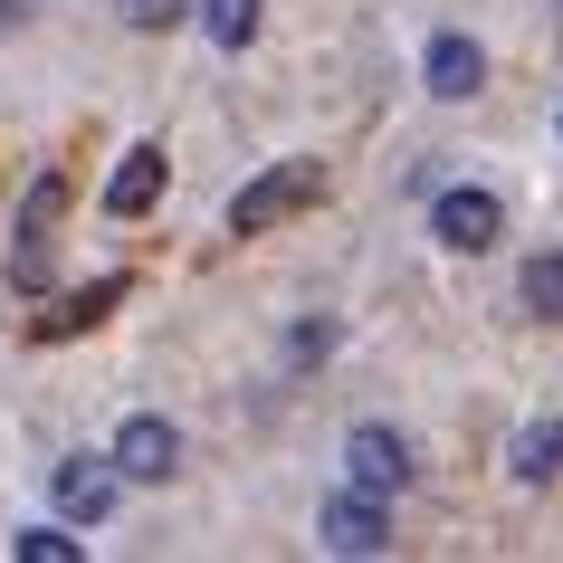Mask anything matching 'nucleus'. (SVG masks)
<instances>
[{
	"instance_id": "nucleus-1",
	"label": "nucleus",
	"mask_w": 563,
	"mask_h": 563,
	"mask_svg": "<svg viewBox=\"0 0 563 563\" xmlns=\"http://www.w3.org/2000/svg\"><path fill=\"white\" fill-rule=\"evenodd\" d=\"M58 210H67V181L38 173L30 191H20V230H10V287L20 297H38L48 287V258H58Z\"/></svg>"
},
{
	"instance_id": "nucleus-2",
	"label": "nucleus",
	"mask_w": 563,
	"mask_h": 563,
	"mask_svg": "<svg viewBox=\"0 0 563 563\" xmlns=\"http://www.w3.org/2000/svg\"><path fill=\"white\" fill-rule=\"evenodd\" d=\"M316 191H325V173H316V163H277V173H258V181L230 201V230H239V239H249V230H277V220H287V210H306Z\"/></svg>"
},
{
	"instance_id": "nucleus-3",
	"label": "nucleus",
	"mask_w": 563,
	"mask_h": 563,
	"mask_svg": "<svg viewBox=\"0 0 563 563\" xmlns=\"http://www.w3.org/2000/svg\"><path fill=\"white\" fill-rule=\"evenodd\" d=\"M344 477H354L363 497H401L411 487V440L383 430V420H363L354 440H344Z\"/></svg>"
},
{
	"instance_id": "nucleus-4",
	"label": "nucleus",
	"mask_w": 563,
	"mask_h": 563,
	"mask_svg": "<svg viewBox=\"0 0 563 563\" xmlns=\"http://www.w3.org/2000/svg\"><path fill=\"white\" fill-rule=\"evenodd\" d=\"M430 230H440V249H497L506 239V201L477 191V181H459V191L430 201Z\"/></svg>"
},
{
	"instance_id": "nucleus-5",
	"label": "nucleus",
	"mask_w": 563,
	"mask_h": 563,
	"mask_svg": "<svg viewBox=\"0 0 563 563\" xmlns=\"http://www.w3.org/2000/svg\"><path fill=\"white\" fill-rule=\"evenodd\" d=\"M316 534H325V554H391V516H383V497H363V487H344V497L316 516Z\"/></svg>"
},
{
	"instance_id": "nucleus-6",
	"label": "nucleus",
	"mask_w": 563,
	"mask_h": 563,
	"mask_svg": "<svg viewBox=\"0 0 563 563\" xmlns=\"http://www.w3.org/2000/svg\"><path fill=\"white\" fill-rule=\"evenodd\" d=\"M115 468L124 477H144V487H163V477H173L181 468V430H173V420H124V430H115Z\"/></svg>"
},
{
	"instance_id": "nucleus-7",
	"label": "nucleus",
	"mask_w": 563,
	"mask_h": 563,
	"mask_svg": "<svg viewBox=\"0 0 563 563\" xmlns=\"http://www.w3.org/2000/svg\"><path fill=\"white\" fill-rule=\"evenodd\" d=\"M115 487H124L115 449H106V459H67V468H58V516L96 526V516H115Z\"/></svg>"
},
{
	"instance_id": "nucleus-8",
	"label": "nucleus",
	"mask_w": 563,
	"mask_h": 563,
	"mask_svg": "<svg viewBox=\"0 0 563 563\" xmlns=\"http://www.w3.org/2000/svg\"><path fill=\"white\" fill-rule=\"evenodd\" d=\"M420 87L430 96H449V106H459V96H477L487 87V58H477V38H430V58H420Z\"/></svg>"
},
{
	"instance_id": "nucleus-9",
	"label": "nucleus",
	"mask_w": 563,
	"mask_h": 563,
	"mask_svg": "<svg viewBox=\"0 0 563 563\" xmlns=\"http://www.w3.org/2000/svg\"><path fill=\"white\" fill-rule=\"evenodd\" d=\"M153 201H163V144H134L115 163V181H106V210H115V220H144Z\"/></svg>"
},
{
	"instance_id": "nucleus-10",
	"label": "nucleus",
	"mask_w": 563,
	"mask_h": 563,
	"mask_svg": "<svg viewBox=\"0 0 563 563\" xmlns=\"http://www.w3.org/2000/svg\"><path fill=\"white\" fill-rule=\"evenodd\" d=\"M106 306H124V277H96V287H77L67 306H48V316H38V344H58V334H87Z\"/></svg>"
},
{
	"instance_id": "nucleus-11",
	"label": "nucleus",
	"mask_w": 563,
	"mask_h": 563,
	"mask_svg": "<svg viewBox=\"0 0 563 563\" xmlns=\"http://www.w3.org/2000/svg\"><path fill=\"white\" fill-rule=\"evenodd\" d=\"M506 468L526 477V487H544V477L563 468V420H526V430H516V459H506Z\"/></svg>"
},
{
	"instance_id": "nucleus-12",
	"label": "nucleus",
	"mask_w": 563,
	"mask_h": 563,
	"mask_svg": "<svg viewBox=\"0 0 563 563\" xmlns=\"http://www.w3.org/2000/svg\"><path fill=\"white\" fill-rule=\"evenodd\" d=\"M201 30L220 38V48H249V38H258V0H201Z\"/></svg>"
},
{
	"instance_id": "nucleus-13",
	"label": "nucleus",
	"mask_w": 563,
	"mask_h": 563,
	"mask_svg": "<svg viewBox=\"0 0 563 563\" xmlns=\"http://www.w3.org/2000/svg\"><path fill=\"white\" fill-rule=\"evenodd\" d=\"M526 306L544 316V325L563 316V249H554V258H526Z\"/></svg>"
},
{
	"instance_id": "nucleus-14",
	"label": "nucleus",
	"mask_w": 563,
	"mask_h": 563,
	"mask_svg": "<svg viewBox=\"0 0 563 563\" xmlns=\"http://www.w3.org/2000/svg\"><path fill=\"white\" fill-rule=\"evenodd\" d=\"M10 554H20V563H77L87 544H77V534H58V526H30V534H10Z\"/></svg>"
},
{
	"instance_id": "nucleus-15",
	"label": "nucleus",
	"mask_w": 563,
	"mask_h": 563,
	"mask_svg": "<svg viewBox=\"0 0 563 563\" xmlns=\"http://www.w3.org/2000/svg\"><path fill=\"white\" fill-rule=\"evenodd\" d=\"M181 10H191V0H124V20H134V30H173Z\"/></svg>"
},
{
	"instance_id": "nucleus-16",
	"label": "nucleus",
	"mask_w": 563,
	"mask_h": 563,
	"mask_svg": "<svg viewBox=\"0 0 563 563\" xmlns=\"http://www.w3.org/2000/svg\"><path fill=\"white\" fill-rule=\"evenodd\" d=\"M325 344H334V325H297V344H287V354H297V363H325Z\"/></svg>"
},
{
	"instance_id": "nucleus-17",
	"label": "nucleus",
	"mask_w": 563,
	"mask_h": 563,
	"mask_svg": "<svg viewBox=\"0 0 563 563\" xmlns=\"http://www.w3.org/2000/svg\"><path fill=\"white\" fill-rule=\"evenodd\" d=\"M20 20H30V10H20V0H0V38H10V30H20Z\"/></svg>"
}]
</instances>
